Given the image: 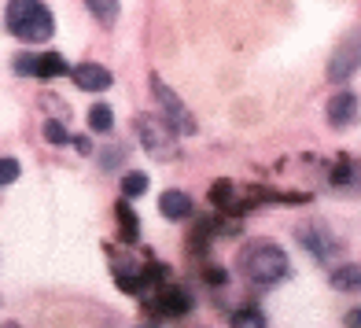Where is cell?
<instances>
[{"label":"cell","mask_w":361,"mask_h":328,"mask_svg":"<svg viewBox=\"0 0 361 328\" xmlns=\"http://www.w3.org/2000/svg\"><path fill=\"white\" fill-rule=\"evenodd\" d=\"M4 23L15 37L30 41V44H41L56 34V19L41 0H11L4 11Z\"/></svg>","instance_id":"6da1fadb"},{"label":"cell","mask_w":361,"mask_h":328,"mask_svg":"<svg viewBox=\"0 0 361 328\" xmlns=\"http://www.w3.org/2000/svg\"><path fill=\"white\" fill-rule=\"evenodd\" d=\"M240 266H243V277H247L255 288L281 284L284 277L291 273L288 255L276 248V243H255V248H247V251H243V258H240Z\"/></svg>","instance_id":"7a4b0ae2"},{"label":"cell","mask_w":361,"mask_h":328,"mask_svg":"<svg viewBox=\"0 0 361 328\" xmlns=\"http://www.w3.org/2000/svg\"><path fill=\"white\" fill-rule=\"evenodd\" d=\"M152 89H155V100H159V107L166 111V129L170 133H185V137H192L195 129V119H192V111L180 104V96L173 92V89H166L162 85V78H152Z\"/></svg>","instance_id":"3957f363"},{"label":"cell","mask_w":361,"mask_h":328,"mask_svg":"<svg viewBox=\"0 0 361 328\" xmlns=\"http://www.w3.org/2000/svg\"><path fill=\"white\" fill-rule=\"evenodd\" d=\"M137 133H140L144 147L155 159H170L173 155V133L159 119H152V114H140V119H137Z\"/></svg>","instance_id":"277c9868"},{"label":"cell","mask_w":361,"mask_h":328,"mask_svg":"<svg viewBox=\"0 0 361 328\" xmlns=\"http://www.w3.org/2000/svg\"><path fill=\"white\" fill-rule=\"evenodd\" d=\"M361 67V37H350L336 48V56L328 59V81H350Z\"/></svg>","instance_id":"5b68a950"},{"label":"cell","mask_w":361,"mask_h":328,"mask_svg":"<svg viewBox=\"0 0 361 328\" xmlns=\"http://www.w3.org/2000/svg\"><path fill=\"white\" fill-rule=\"evenodd\" d=\"M299 243H302V248L314 255V258H321V262H328V258L336 255V248H339V243L328 236L321 225H302V229H299Z\"/></svg>","instance_id":"8992f818"},{"label":"cell","mask_w":361,"mask_h":328,"mask_svg":"<svg viewBox=\"0 0 361 328\" xmlns=\"http://www.w3.org/2000/svg\"><path fill=\"white\" fill-rule=\"evenodd\" d=\"M328 122L336 129H347L350 122H357V96L350 89H343L328 100Z\"/></svg>","instance_id":"52a82bcc"},{"label":"cell","mask_w":361,"mask_h":328,"mask_svg":"<svg viewBox=\"0 0 361 328\" xmlns=\"http://www.w3.org/2000/svg\"><path fill=\"white\" fill-rule=\"evenodd\" d=\"M74 81H78V89H85V92H104L111 89V71L100 67V63H81V67L71 71Z\"/></svg>","instance_id":"ba28073f"},{"label":"cell","mask_w":361,"mask_h":328,"mask_svg":"<svg viewBox=\"0 0 361 328\" xmlns=\"http://www.w3.org/2000/svg\"><path fill=\"white\" fill-rule=\"evenodd\" d=\"M159 210H162V218L180 221V218L192 214V200H188L185 192H177V188H166V192L159 195Z\"/></svg>","instance_id":"9c48e42d"},{"label":"cell","mask_w":361,"mask_h":328,"mask_svg":"<svg viewBox=\"0 0 361 328\" xmlns=\"http://www.w3.org/2000/svg\"><path fill=\"white\" fill-rule=\"evenodd\" d=\"M332 288L336 291H347V295H357L361 291V262H343V266L332 269Z\"/></svg>","instance_id":"30bf717a"},{"label":"cell","mask_w":361,"mask_h":328,"mask_svg":"<svg viewBox=\"0 0 361 328\" xmlns=\"http://www.w3.org/2000/svg\"><path fill=\"white\" fill-rule=\"evenodd\" d=\"M159 310H162V314H188V310H192L188 291L185 288H166L159 295Z\"/></svg>","instance_id":"8fae6325"},{"label":"cell","mask_w":361,"mask_h":328,"mask_svg":"<svg viewBox=\"0 0 361 328\" xmlns=\"http://www.w3.org/2000/svg\"><path fill=\"white\" fill-rule=\"evenodd\" d=\"M63 74H71V67H67V59H63L59 52H44V56H37L34 78H63Z\"/></svg>","instance_id":"7c38bea8"},{"label":"cell","mask_w":361,"mask_h":328,"mask_svg":"<svg viewBox=\"0 0 361 328\" xmlns=\"http://www.w3.org/2000/svg\"><path fill=\"white\" fill-rule=\"evenodd\" d=\"M111 126H114V111L107 104H96L89 111V129L92 133H111Z\"/></svg>","instance_id":"4fadbf2b"},{"label":"cell","mask_w":361,"mask_h":328,"mask_svg":"<svg viewBox=\"0 0 361 328\" xmlns=\"http://www.w3.org/2000/svg\"><path fill=\"white\" fill-rule=\"evenodd\" d=\"M228 324H233V328H269L262 310H236V314L228 317Z\"/></svg>","instance_id":"5bb4252c"},{"label":"cell","mask_w":361,"mask_h":328,"mask_svg":"<svg viewBox=\"0 0 361 328\" xmlns=\"http://www.w3.org/2000/svg\"><path fill=\"white\" fill-rule=\"evenodd\" d=\"M144 192H147V177L140 170H129L122 177V195H126V200H137V195H144Z\"/></svg>","instance_id":"9a60e30c"},{"label":"cell","mask_w":361,"mask_h":328,"mask_svg":"<svg viewBox=\"0 0 361 328\" xmlns=\"http://www.w3.org/2000/svg\"><path fill=\"white\" fill-rule=\"evenodd\" d=\"M44 140H52V144H67V140H71V133H67V126H63V122L48 119V122H44Z\"/></svg>","instance_id":"2e32d148"},{"label":"cell","mask_w":361,"mask_h":328,"mask_svg":"<svg viewBox=\"0 0 361 328\" xmlns=\"http://www.w3.org/2000/svg\"><path fill=\"white\" fill-rule=\"evenodd\" d=\"M89 11L96 15V19H104V23L118 19V4H100V0H89Z\"/></svg>","instance_id":"e0dca14e"},{"label":"cell","mask_w":361,"mask_h":328,"mask_svg":"<svg viewBox=\"0 0 361 328\" xmlns=\"http://www.w3.org/2000/svg\"><path fill=\"white\" fill-rule=\"evenodd\" d=\"M19 177V159H0V185H11Z\"/></svg>","instance_id":"ac0fdd59"},{"label":"cell","mask_w":361,"mask_h":328,"mask_svg":"<svg viewBox=\"0 0 361 328\" xmlns=\"http://www.w3.org/2000/svg\"><path fill=\"white\" fill-rule=\"evenodd\" d=\"M118 218H122V225H126V240H133V236H137V221H133V214H129L126 203H118Z\"/></svg>","instance_id":"d6986e66"},{"label":"cell","mask_w":361,"mask_h":328,"mask_svg":"<svg viewBox=\"0 0 361 328\" xmlns=\"http://www.w3.org/2000/svg\"><path fill=\"white\" fill-rule=\"evenodd\" d=\"M350 177H354V166H347V162H343V166H336V174H332V181H336V185H347Z\"/></svg>","instance_id":"ffe728a7"},{"label":"cell","mask_w":361,"mask_h":328,"mask_svg":"<svg viewBox=\"0 0 361 328\" xmlns=\"http://www.w3.org/2000/svg\"><path fill=\"white\" fill-rule=\"evenodd\" d=\"M207 281L221 284V281H225V269H218V266H207Z\"/></svg>","instance_id":"44dd1931"},{"label":"cell","mask_w":361,"mask_h":328,"mask_svg":"<svg viewBox=\"0 0 361 328\" xmlns=\"http://www.w3.org/2000/svg\"><path fill=\"white\" fill-rule=\"evenodd\" d=\"M347 328H361V306H354L347 314Z\"/></svg>","instance_id":"7402d4cb"},{"label":"cell","mask_w":361,"mask_h":328,"mask_svg":"<svg viewBox=\"0 0 361 328\" xmlns=\"http://www.w3.org/2000/svg\"><path fill=\"white\" fill-rule=\"evenodd\" d=\"M74 147H78L81 155H89V152H92V140H85V137H74Z\"/></svg>","instance_id":"603a6c76"},{"label":"cell","mask_w":361,"mask_h":328,"mask_svg":"<svg viewBox=\"0 0 361 328\" xmlns=\"http://www.w3.org/2000/svg\"><path fill=\"white\" fill-rule=\"evenodd\" d=\"M0 328H19V324H15V321H4V324H0Z\"/></svg>","instance_id":"cb8c5ba5"},{"label":"cell","mask_w":361,"mask_h":328,"mask_svg":"<svg viewBox=\"0 0 361 328\" xmlns=\"http://www.w3.org/2000/svg\"><path fill=\"white\" fill-rule=\"evenodd\" d=\"M140 328H159V324H140Z\"/></svg>","instance_id":"d4e9b609"}]
</instances>
